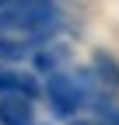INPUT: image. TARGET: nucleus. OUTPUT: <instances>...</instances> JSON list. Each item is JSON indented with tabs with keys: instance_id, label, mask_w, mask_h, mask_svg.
<instances>
[{
	"instance_id": "7",
	"label": "nucleus",
	"mask_w": 119,
	"mask_h": 125,
	"mask_svg": "<svg viewBox=\"0 0 119 125\" xmlns=\"http://www.w3.org/2000/svg\"><path fill=\"white\" fill-rule=\"evenodd\" d=\"M28 4H39V0H0V10H18V7H28Z\"/></svg>"
},
{
	"instance_id": "4",
	"label": "nucleus",
	"mask_w": 119,
	"mask_h": 125,
	"mask_svg": "<svg viewBox=\"0 0 119 125\" xmlns=\"http://www.w3.org/2000/svg\"><path fill=\"white\" fill-rule=\"evenodd\" d=\"M0 94H25V97H35L39 94V80L25 70L14 66H0Z\"/></svg>"
},
{
	"instance_id": "1",
	"label": "nucleus",
	"mask_w": 119,
	"mask_h": 125,
	"mask_svg": "<svg viewBox=\"0 0 119 125\" xmlns=\"http://www.w3.org/2000/svg\"><path fill=\"white\" fill-rule=\"evenodd\" d=\"M56 31H60L56 0H42V4L18 7V10H0V56L21 59L35 52L39 45L53 42Z\"/></svg>"
},
{
	"instance_id": "3",
	"label": "nucleus",
	"mask_w": 119,
	"mask_h": 125,
	"mask_svg": "<svg viewBox=\"0 0 119 125\" xmlns=\"http://www.w3.org/2000/svg\"><path fill=\"white\" fill-rule=\"evenodd\" d=\"M0 125H35L32 97H25V94H0Z\"/></svg>"
},
{
	"instance_id": "6",
	"label": "nucleus",
	"mask_w": 119,
	"mask_h": 125,
	"mask_svg": "<svg viewBox=\"0 0 119 125\" xmlns=\"http://www.w3.org/2000/svg\"><path fill=\"white\" fill-rule=\"evenodd\" d=\"M63 62H67V49H63V45L46 42V45L35 49V70H39V73H60Z\"/></svg>"
},
{
	"instance_id": "2",
	"label": "nucleus",
	"mask_w": 119,
	"mask_h": 125,
	"mask_svg": "<svg viewBox=\"0 0 119 125\" xmlns=\"http://www.w3.org/2000/svg\"><path fill=\"white\" fill-rule=\"evenodd\" d=\"M98 90H102V83L95 80L91 70L88 73L60 70V73H49V80H46V97H49V108L56 111V118H70V115H77L81 108L95 104Z\"/></svg>"
},
{
	"instance_id": "5",
	"label": "nucleus",
	"mask_w": 119,
	"mask_h": 125,
	"mask_svg": "<svg viewBox=\"0 0 119 125\" xmlns=\"http://www.w3.org/2000/svg\"><path fill=\"white\" fill-rule=\"evenodd\" d=\"M91 73H95V80L102 83V90H116V87H119V62H116L109 52H95Z\"/></svg>"
}]
</instances>
